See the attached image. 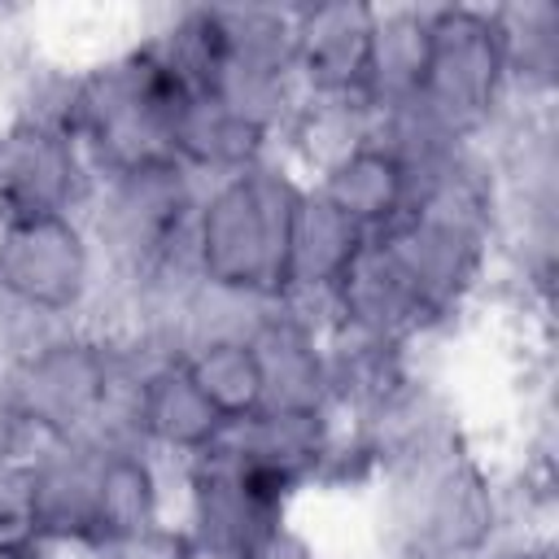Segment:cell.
<instances>
[{
	"label": "cell",
	"mask_w": 559,
	"mask_h": 559,
	"mask_svg": "<svg viewBox=\"0 0 559 559\" xmlns=\"http://www.w3.org/2000/svg\"><path fill=\"white\" fill-rule=\"evenodd\" d=\"M201 188L205 183L175 157L96 179L83 205V227L105 271L100 310L114 297L144 284L166 262L192 253V214H197Z\"/></svg>",
	"instance_id": "277c9868"
},
{
	"label": "cell",
	"mask_w": 559,
	"mask_h": 559,
	"mask_svg": "<svg viewBox=\"0 0 559 559\" xmlns=\"http://www.w3.org/2000/svg\"><path fill=\"white\" fill-rule=\"evenodd\" d=\"M245 559H328L314 542H310V533H301L293 520L284 524V528H275L262 546H253Z\"/></svg>",
	"instance_id": "cb8c5ba5"
},
{
	"label": "cell",
	"mask_w": 559,
	"mask_h": 559,
	"mask_svg": "<svg viewBox=\"0 0 559 559\" xmlns=\"http://www.w3.org/2000/svg\"><path fill=\"white\" fill-rule=\"evenodd\" d=\"M131 428L135 441L148 445L157 459H166L170 467H183L201 454H210L223 432L227 419L210 406V397L192 384L183 358L179 362H162L153 367L140 384H135V402H131Z\"/></svg>",
	"instance_id": "2e32d148"
},
{
	"label": "cell",
	"mask_w": 559,
	"mask_h": 559,
	"mask_svg": "<svg viewBox=\"0 0 559 559\" xmlns=\"http://www.w3.org/2000/svg\"><path fill=\"white\" fill-rule=\"evenodd\" d=\"M166 559H245V555L231 550V546H218L210 537H197V533H188V528L175 524L170 546H166Z\"/></svg>",
	"instance_id": "d4e9b609"
},
{
	"label": "cell",
	"mask_w": 559,
	"mask_h": 559,
	"mask_svg": "<svg viewBox=\"0 0 559 559\" xmlns=\"http://www.w3.org/2000/svg\"><path fill=\"white\" fill-rule=\"evenodd\" d=\"M367 231H358L345 214H336L323 197L310 192L297 205L293 218V236H288V262H284V284H280V301L319 319L328 328L332 314V293L345 280V271L358 262V253L367 249Z\"/></svg>",
	"instance_id": "9a60e30c"
},
{
	"label": "cell",
	"mask_w": 559,
	"mask_h": 559,
	"mask_svg": "<svg viewBox=\"0 0 559 559\" xmlns=\"http://www.w3.org/2000/svg\"><path fill=\"white\" fill-rule=\"evenodd\" d=\"M428 66V4H376L367 39L362 100L371 114L397 109L419 96Z\"/></svg>",
	"instance_id": "ffe728a7"
},
{
	"label": "cell",
	"mask_w": 559,
	"mask_h": 559,
	"mask_svg": "<svg viewBox=\"0 0 559 559\" xmlns=\"http://www.w3.org/2000/svg\"><path fill=\"white\" fill-rule=\"evenodd\" d=\"M376 4H293V70L310 100H362ZM367 105V100H362Z\"/></svg>",
	"instance_id": "4fadbf2b"
},
{
	"label": "cell",
	"mask_w": 559,
	"mask_h": 559,
	"mask_svg": "<svg viewBox=\"0 0 559 559\" xmlns=\"http://www.w3.org/2000/svg\"><path fill=\"white\" fill-rule=\"evenodd\" d=\"M26 450H31V441H26V432L17 428V419L9 415V406H4V397H0V467L22 463Z\"/></svg>",
	"instance_id": "484cf974"
},
{
	"label": "cell",
	"mask_w": 559,
	"mask_h": 559,
	"mask_svg": "<svg viewBox=\"0 0 559 559\" xmlns=\"http://www.w3.org/2000/svg\"><path fill=\"white\" fill-rule=\"evenodd\" d=\"M114 384L118 362L109 336L87 323H66L9 362L0 397L31 445L96 441L114 402Z\"/></svg>",
	"instance_id": "5b68a950"
},
{
	"label": "cell",
	"mask_w": 559,
	"mask_h": 559,
	"mask_svg": "<svg viewBox=\"0 0 559 559\" xmlns=\"http://www.w3.org/2000/svg\"><path fill=\"white\" fill-rule=\"evenodd\" d=\"M485 559H559V550L550 528H507L485 550Z\"/></svg>",
	"instance_id": "603a6c76"
},
{
	"label": "cell",
	"mask_w": 559,
	"mask_h": 559,
	"mask_svg": "<svg viewBox=\"0 0 559 559\" xmlns=\"http://www.w3.org/2000/svg\"><path fill=\"white\" fill-rule=\"evenodd\" d=\"M362 559H371V555H362Z\"/></svg>",
	"instance_id": "83f0119b"
},
{
	"label": "cell",
	"mask_w": 559,
	"mask_h": 559,
	"mask_svg": "<svg viewBox=\"0 0 559 559\" xmlns=\"http://www.w3.org/2000/svg\"><path fill=\"white\" fill-rule=\"evenodd\" d=\"M192 92L127 31V39L79 61L74 140L92 175H118L175 157V122Z\"/></svg>",
	"instance_id": "7a4b0ae2"
},
{
	"label": "cell",
	"mask_w": 559,
	"mask_h": 559,
	"mask_svg": "<svg viewBox=\"0 0 559 559\" xmlns=\"http://www.w3.org/2000/svg\"><path fill=\"white\" fill-rule=\"evenodd\" d=\"M288 520L293 498L223 450L175 467V524L197 537L249 555Z\"/></svg>",
	"instance_id": "9c48e42d"
},
{
	"label": "cell",
	"mask_w": 559,
	"mask_h": 559,
	"mask_svg": "<svg viewBox=\"0 0 559 559\" xmlns=\"http://www.w3.org/2000/svg\"><path fill=\"white\" fill-rule=\"evenodd\" d=\"M301 197L306 179L280 153L236 175L210 179L192 214L197 275L218 288L280 297Z\"/></svg>",
	"instance_id": "3957f363"
},
{
	"label": "cell",
	"mask_w": 559,
	"mask_h": 559,
	"mask_svg": "<svg viewBox=\"0 0 559 559\" xmlns=\"http://www.w3.org/2000/svg\"><path fill=\"white\" fill-rule=\"evenodd\" d=\"M415 105L472 144L502 127L515 100L493 4H428V66Z\"/></svg>",
	"instance_id": "8992f818"
},
{
	"label": "cell",
	"mask_w": 559,
	"mask_h": 559,
	"mask_svg": "<svg viewBox=\"0 0 559 559\" xmlns=\"http://www.w3.org/2000/svg\"><path fill=\"white\" fill-rule=\"evenodd\" d=\"M105 297V271L83 214L0 223V301L48 323H92Z\"/></svg>",
	"instance_id": "ba28073f"
},
{
	"label": "cell",
	"mask_w": 559,
	"mask_h": 559,
	"mask_svg": "<svg viewBox=\"0 0 559 559\" xmlns=\"http://www.w3.org/2000/svg\"><path fill=\"white\" fill-rule=\"evenodd\" d=\"M336 437L332 411H253L249 419L227 424L223 441L214 450L231 454L236 463L253 467L271 485H280L293 502L314 489V476L328 459V445Z\"/></svg>",
	"instance_id": "5bb4252c"
},
{
	"label": "cell",
	"mask_w": 559,
	"mask_h": 559,
	"mask_svg": "<svg viewBox=\"0 0 559 559\" xmlns=\"http://www.w3.org/2000/svg\"><path fill=\"white\" fill-rule=\"evenodd\" d=\"M275 140L249 118L227 109L214 92H192L175 122V162L188 166L201 183L236 175L262 157H275Z\"/></svg>",
	"instance_id": "d6986e66"
},
{
	"label": "cell",
	"mask_w": 559,
	"mask_h": 559,
	"mask_svg": "<svg viewBox=\"0 0 559 559\" xmlns=\"http://www.w3.org/2000/svg\"><path fill=\"white\" fill-rule=\"evenodd\" d=\"M9 13H13V9H4V4H0V35H4V26H9Z\"/></svg>",
	"instance_id": "4316f807"
},
{
	"label": "cell",
	"mask_w": 559,
	"mask_h": 559,
	"mask_svg": "<svg viewBox=\"0 0 559 559\" xmlns=\"http://www.w3.org/2000/svg\"><path fill=\"white\" fill-rule=\"evenodd\" d=\"M371 559H485L511 528L502 467L472 432L389 463L367 489Z\"/></svg>",
	"instance_id": "6da1fadb"
},
{
	"label": "cell",
	"mask_w": 559,
	"mask_h": 559,
	"mask_svg": "<svg viewBox=\"0 0 559 559\" xmlns=\"http://www.w3.org/2000/svg\"><path fill=\"white\" fill-rule=\"evenodd\" d=\"M323 323L275 297L266 323L249 341L262 367V406L271 411H332ZM336 415V411H332Z\"/></svg>",
	"instance_id": "e0dca14e"
},
{
	"label": "cell",
	"mask_w": 559,
	"mask_h": 559,
	"mask_svg": "<svg viewBox=\"0 0 559 559\" xmlns=\"http://www.w3.org/2000/svg\"><path fill=\"white\" fill-rule=\"evenodd\" d=\"M96 459L100 450L92 441H44V445H31L26 459L17 463L26 533L57 555L92 546Z\"/></svg>",
	"instance_id": "8fae6325"
},
{
	"label": "cell",
	"mask_w": 559,
	"mask_h": 559,
	"mask_svg": "<svg viewBox=\"0 0 559 559\" xmlns=\"http://www.w3.org/2000/svg\"><path fill=\"white\" fill-rule=\"evenodd\" d=\"M393 271L402 275L424 332H459V323L489 301L493 284V236L432 218V214H402L389 231L371 236Z\"/></svg>",
	"instance_id": "52a82bcc"
},
{
	"label": "cell",
	"mask_w": 559,
	"mask_h": 559,
	"mask_svg": "<svg viewBox=\"0 0 559 559\" xmlns=\"http://www.w3.org/2000/svg\"><path fill=\"white\" fill-rule=\"evenodd\" d=\"M306 183L314 197H323L336 214H345L367 236L389 231L406 214V201H411L402 162L371 135L354 144L349 153H341L336 162L319 166Z\"/></svg>",
	"instance_id": "ac0fdd59"
},
{
	"label": "cell",
	"mask_w": 559,
	"mask_h": 559,
	"mask_svg": "<svg viewBox=\"0 0 559 559\" xmlns=\"http://www.w3.org/2000/svg\"><path fill=\"white\" fill-rule=\"evenodd\" d=\"M192 384L210 397V406L236 424L262 411V367L249 341H210L183 354Z\"/></svg>",
	"instance_id": "7402d4cb"
},
{
	"label": "cell",
	"mask_w": 559,
	"mask_h": 559,
	"mask_svg": "<svg viewBox=\"0 0 559 559\" xmlns=\"http://www.w3.org/2000/svg\"><path fill=\"white\" fill-rule=\"evenodd\" d=\"M96 175L70 131L0 118V223L83 214Z\"/></svg>",
	"instance_id": "30bf717a"
},
{
	"label": "cell",
	"mask_w": 559,
	"mask_h": 559,
	"mask_svg": "<svg viewBox=\"0 0 559 559\" xmlns=\"http://www.w3.org/2000/svg\"><path fill=\"white\" fill-rule=\"evenodd\" d=\"M92 546L148 542L175 528V467L148 445H96Z\"/></svg>",
	"instance_id": "7c38bea8"
},
{
	"label": "cell",
	"mask_w": 559,
	"mask_h": 559,
	"mask_svg": "<svg viewBox=\"0 0 559 559\" xmlns=\"http://www.w3.org/2000/svg\"><path fill=\"white\" fill-rule=\"evenodd\" d=\"M507 83L515 105H555L559 96V4L515 0L493 4Z\"/></svg>",
	"instance_id": "44dd1931"
}]
</instances>
